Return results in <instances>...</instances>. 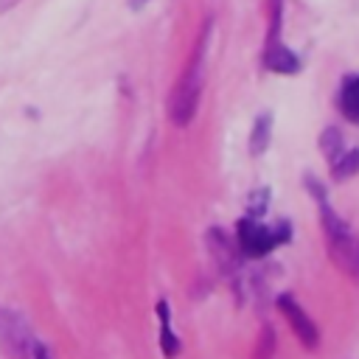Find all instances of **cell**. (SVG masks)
Here are the masks:
<instances>
[{"label":"cell","instance_id":"5bb4252c","mask_svg":"<svg viewBox=\"0 0 359 359\" xmlns=\"http://www.w3.org/2000/svg\"><path fill=\"white\" fill-rule=\"evenodd\" d=\"M264 199H269V191L266 188H261V191H255L252 196H250V205H247V210L252 213V216H258V213H264Z\"/></svg>","mask_w":359,"mask_h":359},{"label":"cell","instance_id":"277c9868","mask_svg":"<svg viewBox=\"0 0 359 359\" xmlns=\"http://www.w3.org/2000/svg\"><path fill=\"white\" fill-rule=\"evenodd\" d=\"M325 241H328V255L331 261L353 280H359V238L348 230V224L325 233Z\"/></svg>","mask_w":359,"mask_h":359},{"label":"cell","instance_id":"9c48e42d","mask_svg":"<svg viewBox=\"0 0 359 359\" xmlns=\"http://www.w3.org/2000/svg\"><path fill=\"white\" fill-rule=\"evenodd\" d=\"M157 317H160V348H163V353L171 359V356H177L180 353V339L174 337V331H171V311H168V303L165 300H160L157 303Z\"/></svg>","mask_w":359,"mask_h":359},{"label":"cell","instance_id":"5b68a950","mask_svg":"<svg viewBox=\"0 0 359 359\" xmlns=\"http://www.w3.org/2000/svg\"><path fill=\"white\" fill-rule=\"evenodd\" d=\"M278 309H280V314L286 317V323L292 325V331L297 334V339L303 342V348H317L320 331H317L314 320L303 311V306H300L292 294H280V297H278Z\"/></svg>","mask_w":359,"mask_h":359},{"label":"cell","instance_id":"8992f818","mask_svg":"<svg viewBox=\"0 0 359 359\" xmlns=\"http://www.w3.org/2000/svg\"><path fill=\"white\" fill-rule=\"evenodd\" d=\"M208 244H210V252L216 258V264L222 266V272H238L241 269V255L236 252V247L230 244V238L219 230V227H210L208 230Z\"/></svg>","mask_w":359,"mask_h":359},{"label":"cell","instance_id":"7a4b0ae2","mask_svg":"<svg viewBox=\"0 0 359 359\" xmlns=\"http://www.w3.org/2000/svg\"><path fill=\"white\" fill-rule=\"evenodd\" d=\"M0 351L8 359H50L48 348L36 339L20 311L0 306Z\"/></svg>","mask_w":359,"mask_h":359},{"label":"cell","instance_id":"30bf717a","mask_svg":"<svg viewBox=\"0 0 359 359\" xmlns=\"http://www.w3.org/2000/svg\"><path fill=\"white\" fill-rule=\"evenodd\" d=\"M269 137H272V115L264 112V115H258V121H255V126H252V135H250V151H252L255 157L264 154L266 146H269Z\"/></svg>","mask_w":359,"mask_h":359},{"label":"cell","instance_id":"7c38bea8","mask_svg":"<svg viewBox=\"0 0 359 359\" xmlns=\"http://www.w3.org/2000/svg\"><path fill=\"white\" fill-rule=\"evenodd\" d=\"M320 146H323V154L328 157V163H334L342 154V132L334 129V126H328L323 132V137H320Z\"/></svg>","mask_w":359,"mask_h":359},{"label":"cell","instance_id":"6da1fadb","mask_svg":"<svg viewBox=\"0 0 359 359\" xmlns=\"http://www.w3.org/2000/svg\"><path fill=\"white\" fill-rule=\"evenodd\" d=\"M208 28L210 22L205 25L202 36H199V45L188 62V67L182 70V76L177 79L174 90H171V98H168V118L174 126H188L191 118L196 115V107H199V93H202V62H205V39H208Z\"/></svg>","mask_w":359,"mask_h":359},{"label":"cell","instance_id":"9a60e30c","mask_svg":"<svg viewBox=\"0 0 359 359\" xmlns=\"http://www.w3.org/2000/svg\"><path fill=\"white\" fill-rule=\"evenodd\" d=\"M149 0H129V8H143Z\"/></svg>","mask_w":359,"mask_h":359},{"label":"cell","instance_id":"ba28073f","mask_svg":"<svg viewBox=\"0 0 359 359\" xmlns=\"http://www.w3.org/2000/svg\"><path fill=\"white\" fill-rule=\"evenodd\" d=\"M339 109L351 123H359V76H348L339 90Z\"/></svg>","mask_w":359,"mask_h":359},{"label":"cell","instance_id":"8fae6325","mask_svg":"<svg viewBox=\"0 0 359 359\" xmlns=\"http://www.w3.org/2000/svg\"><path fill=\"white\" fill-rule=\"evenodd\" d=\"M359 171V149H351V151H342L334 163H331V174L334 180H348Z\"/></svg>","mask_w":359,"mask_h":359},{"label":"cell","instance_id":"52a82bcc","mask_svg":"<svg viewBox=\"0 0 359 359\" xmlns=\"http://www.w3.org/2000/svg\"><path fill=\"white\" fill-rule=\"evenodd\" d=\"M264 65H266L272 73H283V76H292V73L300 70V59H297L286 45H280V39H266Z\"/></svg>","mask_w":359,"mask_h":359},{"label":"cell","instance_id":"4fadbf2b","mask_svg":"<svg viewBox=\"0 0 359 359\" xmlns=\"http://www.w3.org/2000/svg\"><path fill=\"white\" fill-rule=\"evenodd\" d=\"M272 351H275V331H272V325H264L252 359H272Z\"/></svg>","mask_w":359,"mask_h":359},{"label":"cell","instance_id":"3957f363","mask_svg":"<svg viewBox=\"0 0 359 359\" xmlns=\"http://www.w3.org/2000/svg\"><path fill=\"white\" fill-rule=\"evenodd\" d=\"M289 238H292L289 222H278V224H261L255 219L238 222V250L247 258H264L266 252H272L278 244H286Z\"/></svg>","mask_w":359,"mask_h":359}]
</instances>
